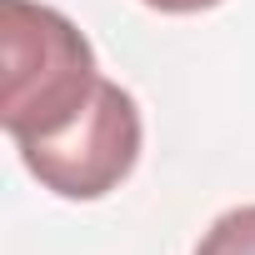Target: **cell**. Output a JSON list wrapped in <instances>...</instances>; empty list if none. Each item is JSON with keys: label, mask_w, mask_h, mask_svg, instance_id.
Returning <instances> with one entry per match:
<instances>
[{"label": "cell", "mask_w": 255, "mask_h": 255, "mask_svg": "<svg viewBox=\"0 0 255 255\" xmlns=\"http://www.w3.org/2000/svg\"><path fill=\"white\" fill-rule=\"evenodd\" d=\"M0 45H5V100L0 125L20 145L65 135L100 90L90 40L50 5L0 0Z\"/></svg>", "instance_id": "obj_1"}, {"label": "cell", "mask_w": 255, "mask_h": 255, "mask_svg": "<svg viewBox=\"0 0 255 255\" xmlns=\"http://www.w3.org/2000/svg\"><path fill=\"white\" fill-rule=\"evenodd\" d=\"M20 160L45 190L65 200L110 195L140 160V110L130 90H120L115 80H100L90 110L70 130L40 145H20Z\"/></svg>", "instance_id": "obj_2"}, {"label": "cell", "mask_w": 255, "mask_h": 255, "mask_svg": "<svg viewBox=\"0 0 255 255\" xmlns=\"http://www.w3.org/2000/svg\"><path fill=\"white\" fill-rule=\"evenodd\" d=\"M195 255H255V205L225 210L195 245Z\"/></svg>", "instance_id": "obj_3"}, {"label": "cell", "mask_w": 255, "mask_h": 255, "mask_svg": "<svg viewBox=\"0 0 255 255\" xmlns=\"http://www.w3.org/2000/svg\"><path fill=\"white\" fill-rule=\"evenodd\" d=\"M150 10H165V15H195V10H210L220 0H145Z\"/></svg>", "instance_id": "obj_4"}]
</instances>
